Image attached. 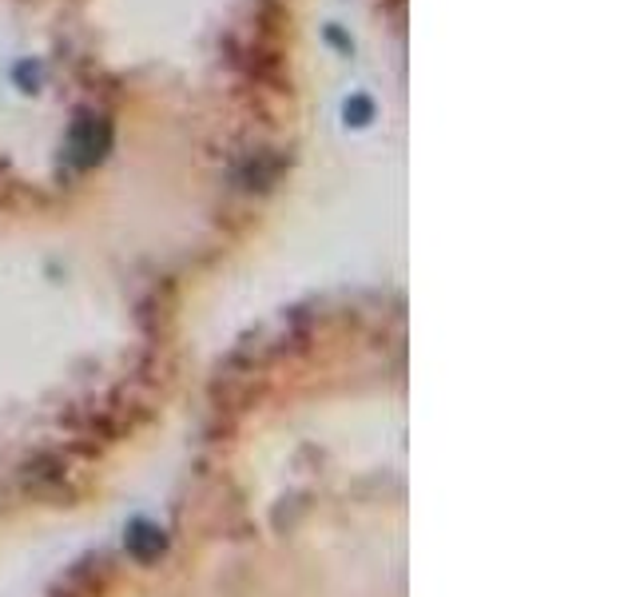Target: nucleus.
<instances>
[{"label": "nucleus", "instance_id": "2", "mask_svg": "<svg viewBox=\"0 0 636 597\" xmlns=\"http://www.w3.org/2000/svg\"><path fill=\"white\" fill-rule=\"evenodd\" d=\"M164 534H159V526H151V522H136L128 530V550H131V558H139V561H156L159 554H164Z\"/></svg>", "mask_w": 636, "mask_h": 597}, {"label": "nucleus", "instance_id": "3", "mask_svg": "<svg viewBox=\"0 0 636 597\" xmlns=\"http://www.w3.org/2000/svg\"><path fill=\"white\" fill-rule=\"evenodd\" d=\"M370 116H374V104H370V96H351V100H346V124L362 128V124H370Z\"/></svg>", "mask_w": 636, "mask_h": 597}, {"label": "nucleus", "instance_id": "1", "mask_svg": "<svg viewBox=\"0 0 636 597\" xmlns=\"http://www.w3.org/2000/svg\"><path fill=\"white\" fill-rule=\"evenodd\" d=\"M111 140H116V128L104 112H80L68 128L65 151L76 168H96L104 156L111 151Z\"/></svg>", "mask_w": 636, "mask_h": 597}]
</instances>
